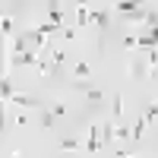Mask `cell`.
Wrapping results in <instances>:
<instances>
[{
    "instance_id": "obj_1",
    "label": "cell",
    "mask_w": 158,
    "mask_h": 158,
    "mask_svg": "<svg viewBox=\"0 0 158 158\" xmlns=\"http://www.w3.org/2000/svg\"><path fill=\"white\" fill-rule=\"evenodd\" d=\"M98 149H101V123H92L89 133H85V152L95 155Z\"/></svg>"
},
{
    "instance_id": "obj_2",
    "label": "cell",
    "mask_w": 158,
    "mask_h": 158,
    "mask_svg": "<svg viewBox=\"0 0 158 158\" xmlns=\"http://www.w3.org/2000/svg\"><path fill=\"white\" fill-rule=\"evenodd\" d=\"M38 63H41V57H38L35 48L25 51V54H19V57H10V67H38Z\"/></svg>"
},
{
    "instance_id": "obj_3",
    "label": "cell",
    "mask_w": 158,
    "mask_h": 158,
    "mask_svg": "<svg viewBox=\"0 0 158 158\" xmlns=\"http://www.w3.org/2000/svg\"><path fill=\"white\" fill-rule=\"evenodd\" d=\"M73 89H76V92H85V98H89L92 104H98V101L104 98V92L95 89V85H89V82H73Z\"/></svg>"
},
{
    "instance_id": "obj_4",
    "label": "cell",
    "mask_w": 158,
    "mask_h": 158,
    "mask_svg": "<svg viewBox=\"0 0 158 158\" xmlns=\"http://www.w3.org/2000/svg\"><path fill=\"white\" fill-rule=\"evenodd\" d=\"M114 139H117V127H114V120H104V123H101V146H111Z\"/></svg>"
},
{
    "instance_id": "obj_5",
    "label": "cell",
    "mask_w": 158,
    "mask_h": 158,
    "mask_svg": "<svg viewBox=\"0 0 158 158\" xmlns=\"http://www.w3.org/2000/svg\"><path fill=\"white\" fill-rule=\"evenodd\" d=\"M48 22L57 25V29H63V10L57 3H48Z\"/></svg>"
},
{
    "instance_id": "obj_6",
    "label": "cell",
    "mask_w": 158,
    "mask_h": 158,
    "mask_svg": "<svg viewBox=\"0 0 158 158\" xmlns=\"http://www.w3.org/2000/svg\"><path fill=\"white\" fill-rule=\"evenodd\" d=\"M139 6H142V3H130V0H120V3H114V10L120 13L123 19H127V16H133V13H136Z\"/></svg>"
},
{
    "instance_id": "obj_7",
    "label": "cell",
    "mask_w": 158,
    "mask_h": 158,
    "mask_svg": "<svg viewBox=\"0 0 158 158\" xmlns=\"http://www.w3.org/2000/svg\"><path fill=\"white\" fill-rule=\"evenodd\" d=\"M89 22H95L98 29H108V10H92L89 13Z\"/></svg>"
},
{
    "instance_id": "obj_8",
    "label": "cell",
    "mask_w": 158,
    "mask_h": 158,
    "mask_svg": "<svg viewBox=\"0 0 158 158\" xmlns=\"http://www.w3.org/2000/svg\"><path fill=\"white\" fill-rule=\"evenodd\" d=\"M60 152H82V142L76 136H67V139H60Z\"/></svg>"
},
{
    "instance_id": "obj_9",
    "label": "cell",
    "mask_w": 158,
    "mask_h": 158,
    "mask_svg": "<svg viewBox=\"0 0 158 158\" xmlns=\"http://www.w3.org/2000/svg\"><path fill=\"white\" fill-rule=\"evenodd\" d=\"M10 104H16V108H38V101H35V98H29V95H13V98H10Z\"/></svg>"
},
{
    "instance_id": "obj_10",
    "label": "cell",
    "mask_w": 158,
    "mask_h": 158,
    "mask_svg": "<svg viewBox=\"0 0 158 158\" xmlns=\"http://www.w3.org/2000/svg\"><path fill=\"white\" fill-rule=\"evenodd\" d=\"M38 73H41L44 79H51V76L57 73V67H54V60H41V63H38Z\"/></svg>"
},
{
    "instance_id": "obj_11",
    "label": "cell",
    "mask_w": 158,
    "mask_h": 158,
    "mask_svg": "<svg viewBox=\"0 0 158 158\" xmlns=\"http://www.w3.org/2000/svg\"><path fill=\"white\" fill-rule=\"evenodd\" d=\"M89 73H92V70H89V63H82V60L73 67V76H76V79H89Z\"/></svg>"
},
{
    "instance_id": "obj_12",
    "label": "cell",
    "mask_w": 158,
    "mask_h": 158,
    "mask_svg": "<svg viewBox=\"0 0 158 158\" xmlns=\"http://www.w3.org/2000/svg\"><path fill=\"white\" fill-rule=\"evenodd\" d=\"M0 95H3V101H10L13 95H16V92H13V82H10L6 76H3V85H0Z\"/></svg>"
},
{
    "instance_id": "obj_13",
    "label": "cell",
    "mask_w": 158,
    "mask_h": 158,
    "mask_svg": "<svg viewBox=\"0 0 158 158\" xmlns=\"http://www.w3.org/2000/svg\"><path fill=\"white\" fill-rule=\"evenodd\" d=\"M51 60H54V67H60V63L67 60V54H63V48H54V51H51Z\"/></svg>"
},
{
    "instance_id": "obj_14",
    "label": "cell",
    "mask_w": 158,
    "mask_h": 158,
    "mask_svg": "<svg viewBox=\"0 0 158 158\" xmlns=\"http://www.w3.org/2000/svg\"><path fill=\"white\" fill-rule=\"evenodd\" d=\"M41 127H44V130L54 127V114H51V108H48V111H41Z\"/></svg>"
},
{
    "instance_id": "obj_15",
    "label": "cell",
    "mask_w": 158,
    "mask_h": 158,
    "mask_svg": "<svg viewBox=\"0 0 158 158\" xmlns=\"http://www.w3.org/2000/svg\"><path fill=\"white\" fill-rule=\"evenodd\" d=\"M111 111H114V120L123 114V98H120V95H114V108H111Z\"/></svg>"
},
{
    "instance_id": "obj_16",
    "label": "cell",
    "mask_w": 158,
    "mask_h": 158,
    "mask_svg": "<svg viewBox=\"0 0 158 158\" xmlns=\"http://www.w3.org/2000/svg\"><path fill=\"white\" fill-rule=\"evenodd\" d=\"M142 117H146V123H149V120H158V104H149Z\"/></svg>"
},
{
    "instance_id": "obj_17",
    "label": "cell",
    "mask_w": 158,
    "mask_h": 158,
    "mask_svg": "<svg viewBox=\"0 0 158 158\" xmlns=\"http://www.w3.org/2000/svg\"><path fill=\"white\" fill-rule=\"evenodd\" d=\"M89 13H92V10H85V6H79V10H76V19H79V25H85V22H89Z\"/></svg>"
},
{
    "instance_id": "obj_18",
    "label": "cell",
    "mask_w": 158,
    "mask_h": 158,
    "mask_svg": "<svg viewBox=\"0 0 158 158\" xmlns=\"http://www.w3.org/2000/svg\"><path fill=\"white\" fill-rule=\"evenodd\" d=\"M142 130H146V117H139V123L133 127V139H142Z\"/></svg>"
},
{
    "instance_id": "obj_19",
    "label": "cell",
    "mask_w": 158,
    "mask_h": 158,
    "mask_svg": "<svg viewBox=\"0 0 158 158\" xmlns=\"http://www.w3.org/2000/svg\"><path fill=\"white\" fill-rule=\"evenodd\" d=\"M0 29H3V35H13V19L3 16V22H0Z\"/></svg>"
},
{
    "instance_id": "obj_20",
    "label": "cell",
    "mask_w": 158,
    "mask_h": 158,
    "mask_svg": "<svg viewBox=\"0 0 158 158\" xmlns=\"http://www.w3.org/2000/svg\"><path fill=\"white\" fill-rule=\"evenodd\" d=\"M51 114H54V117H63V114H67V104H60V101H57L54 108H51Z\"/></svg>"
},
{
    "instance_id": "obj_21",
    "label": "cell",
    "mask_w": 158,
    "mask_h": 158,
    "mask_svg": "<svg viewBox=\"0 0 158 158\" xmlns=\"http://www.w3.org/2000/svg\"><path fill=\"white\" fill-rule=\"evenodd\" d=\"M25 123H29V117H25V114H16V130H22Z\"/></svg>"
},
{
    "instance_id": "obj_22",
    "label": "cell",
    "mask_w": 158,
    "mask_h": 158,
    "mask_svg": "<svg viewBox=\"0 0 158 158\" xmlns=\"http://www.w3.org/2000/svg\"><path fill=\"white\" fill-rule=\"evenodd\" d=\"M63 38H67V41H70V38H76V29H67V25H63V32H60Z\"/></svg>"
},
{
    "instance_id": "obj_23",
    "label": "cell",
    "mask_w": 158,
    "mask_h": 158,
    "mask_svg": "<svg viewBox=\"0 0 158 158\" xmlns=\"http://www.w3.org/2000/svg\"><path fill=\"white\" fill-rule=\"evenodd\" d=\"M117 158H130V155H117Z\"/></svg>"
}]
</instances>
